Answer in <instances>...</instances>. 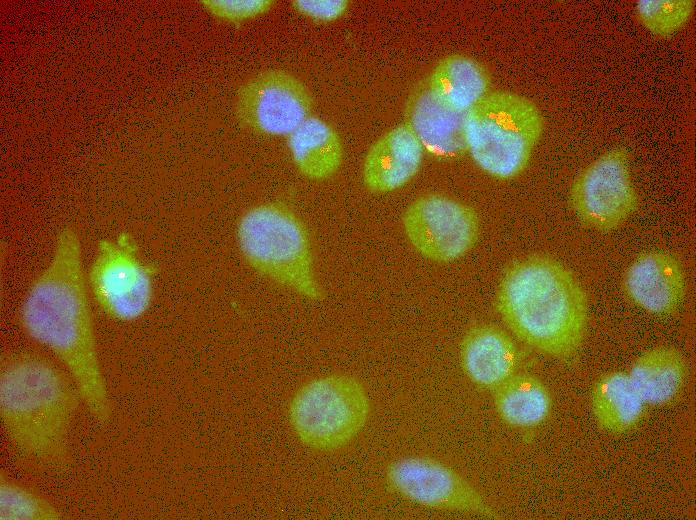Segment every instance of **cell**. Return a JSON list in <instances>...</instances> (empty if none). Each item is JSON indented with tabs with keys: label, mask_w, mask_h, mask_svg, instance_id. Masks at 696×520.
I'll list each match as a JSON object with an SVG mask.
<instances>
[{
	"label": "cell",
	"mask_w": 696,
	"mask_h": 520,
	"mask_svg": "<svg viewBox=\"0 0 696 520\" xmlns=\"http://www.w3.org/2000/svg\"><path fill=\"white\" fill-rule=\"evenodd\" d=\"M460 361L473 384L494 391L517 373L520 352L505 330L494 324L480 323L465 333L460 346Z\"/></svg>",
	"instance_id": "obj_14"
},
{
	"label": "cell",
	"mask_w": 696,
	"mask_h": 520,
	"mask_svg": "<svg viewBox=\"0 0 696 520\" xmlns=\"http://www.w3.org/2000/svg\"><path fill=\"white\" fill-rule=\"evenodd\" d=\"M544 130L539 107L512 91H490L464 117L466 152L489 176L510 180L528 166Z\"/></svg>",
	"instance_id": "obj_5"
},
{
	"label": "cell",
	"mask_w": 696,
	"mask_h": 520,
	"mask_svg": "<svg viewBox=\"0 0 696 520\" xmlns=\"http://www.w3.org/2000/svg\"><path fill=\"white\" fill-rule=\"evenodd\" d=\"M370 400L363 384L345 374L315 378L291 399L288 416L301 443L318 451H333L350 443L365 427Z\"/></svg>",
	"instance_id": "obj_6"
},
{
	"label": "cell",
	"mask_w": 696,
	"mask_h": 520,
	"mask_svg": "<svg viewBox=\"0 0 696 520\" xmlns=\"http://www.w3.org/2000/svg\"><path fill=\"white\" fill-rule=\"evenodd\" d=\"M80 402L72 379L41 356L18 353L1 365V424L16 449L30 460L42 464L68 460Z\"/></svg>",
	"instance_id": "obj_3"
},
{
	"label": "cell",
	"mask_w": 696,
	"mask_h": 520,
	"mask_svg": "<svg viewBox=\"0 0 696 520\" xmlns=\"http://www.w3.org/2000/svg\"><path fill=\"white\" fill-rule=\"evenodd\" d=\"M389 487L417 505L483 518H501L500 512L465 477L428 456L408 455L386 468Z\"/></svg>",
	"instance_id": "obj_9"
},
{
	"label": "cell",
	"mask_w": 696,
	"mask_h": 520,
	"mask_svg": "<svg viewBox=\"0 0 696 520\" xmlns=\"http://www.w3.org/2000/svg\"><path fill=\"white\" fill-rule=\"evenodd\" d=\"M501 319L521 342L556 360L575 356L588 326L585 290L560 261L545 255L516 260L496 292Z\"/></svg>",
	"instance_id": "obj_2"
},
{
	"label": "cell",
	"mask_w": 696,
	"mask_h": 520,
	"mask_svg": "<svg viewBox=\"0 0 696 520\" xmlns=\"http://www.w3.org/2000/svg\"><path fill=\"white\" fill-rule=\"evenodd\" d=\"M695 0H639L635 14L650 33L667 37L686 25L693 15Z\"/></svg>",
	"instance_id": "obj_22"
},
{
	"label": "cell",
	"mask_w": 696,
	"mask_h": 520,
	"mask_svg": "<svg viewBox=\"0 0 696 520\" xmlns=\"http://www.w3.org/2000/svg\"><path fill=\"white\" fill-rule=\"evenodd\" d=\"M426 84L444 105L466 114L490 92L491 76L478 59L451 53L435 64Z\"/></svg>",
	"instance_id": "obj_16"
},
{
	"label": "cell",
	"mask_w": 696,
	"mask_h": 520,
	"mask_svg": "<svg viewBox=\"0 0 696 520\" xmlns=\"http://www.w3.org/2000/svg\"><path fill=\"white\" fill-rule=\"evenodd\" d=\"M313 98L305 84L281 69H267L248 78L239 88L235 110L251 131L289 136L312 114Z\"/></svg>",
	"instance_id": "obj_11"
},
{
	"label": "cell",
	"mask_w": 696,
	"mask_h": 520,
	"mask_svg": "<svg viewBox=\"0 0 696 520\" xmlns=\"http://www.w3.org/2000/svg\"><path fill=\"white\" fill-rule=\"evenodd\" d=\"M402 226L415 251L438 263L465 256L477 243L481 230L474 207L441 193L414 199L404 211Z\"/></svg>",
	"instance_id": "obj_8"
},
{
	"label": "cell",
	"mask_w": 696,
	"mask_h": 520,
	"mask_svg": "<svg viewBox=\"0 0 696 520\" xmlns=\"http://www.w3.org/2000/svg\"><path fill=\"white\" fill-rule=\"evenodd\" d=\"M86 279L97 306L115 321H136L151 307L155 268L125 232L99 241Z\"/></svg>",
	"instance_id": "obj_7"
},
{
	"label": "cell",
	"mask_w": 696,
	"mask_h": 520,
	"mask_svg": "<svg viewBox=\"0 0 696 520\" xmlns=\"http://www.w3.org/2000/svg\"><path fill=\"white\" fill-rule=\"evenodd\" d=\"M569 203L589 228L608 232L621 226L638 206L628 151L611 148L587 165L571 185Z\"/></svg>",
	"instance_id": "obj_10"
},
{
	"label": "cell",
	"mask_w": 696,
	"mask_h": 520,
	"mask_svg": "<svg viewBox=\"0 0 696 520\" xmlns=\"http://www.w3.org/2000/svg\"><path fill=\"white\" fill-rule=\"evenodd\" d=\"M406 123L420 140L425 152L441 160L455 159L466 152L464 113L439 101L426 81L410 95Z\"/></svg>",
	"instance_id": "obj_15"
},
{
	"label": "cell",
	"mask_w": 696,
	"mask_h": 520,
	"mask_svg": "<svg viewBox=\"0 0 696 520\" xmlns=\"http://www.w3.org/2000/svg\"><path fill=\"white\" fill-rule=\"evenodd\" d=\"M291 5L299 14L318 23H331L343 17L349 7L348 0H294Z\"/></svg>",
	"instance_id": "obj_24"
},
{
	"label": "cell",
	"mask_w": 696,
	"mask_h": 520,
	"mask_svg": "<svg viewBox=\"0 0 696 520\" xmlns=\"http://www.w3.org/2000/svg\"><path fill=\"white\" fill-rule=\"evenodd\" d=\"M236 240L243 258L264 278L309 300L323 297L309 231L288 206L265 202L247 209Z\"/></svg>",
	"instance_id": "obj_4"
},
{
	"label": "cell",
	"mask_w": 696,
	"mask_h": 520,
	"mask_svg": "<svg viewBox=\"0 0 696 520\" xmlns=\"http://www.w3.org/2000/svg\"><path fill=\"white\" fill-rule=\"evenodd\" d=\"M623 289L628 299L642 310L653 315L672 314L686 293L683 266L670 252H645L627 268Z\"/></svg>",
	"instance_id": "obj_12"
},
{
	"label": "cell",
	"mask_w": 696,
	"mask_h": 520,
	"mask_svg": "<svg viewBox=\"0 0 696 520\" xmlns=\"http://www.w3.org/2000/svg\"><path fill=\"white\" fill-rule=\"evenodd\" d=\"M500 419L517 429H532L550 416L553 399L547 385L537 376L516 373L493 391Z\"/></svg>",
	"instance_id": "obj_19"
},
{
	"label": "cell",
	"mask_w": 696,
	"mask_h": 520,
	"mask_svg": "<svg viewBox=\"0 0 696 520\" xmlns=\"http://www.w3.org/2000/svg\"><path fill=\"white\" fill-rule=\"evenodd\" d=\"M593 417L600 428L612 434H622L641 421L646 405L633 388L625 371L602 375L591 393Z\"/></svg>",
	"instance_id": "obj_20"
},
{
	"label": "cell",
	"mask_w": 696,
	"mask_h": 520,
	"mask_svg": "<svg viewBox=\"0 0 696 520\" xmlns=\"http://www.w3.org/2000/svg\"><path fill=\"white\" fill-rule=\"evenodd\" d=\"M202 3L217 18L234 23L257 18L276 5L273 0H206Z\"/></svg>",
	"instance_id": "obj_23"
},
{
	"label": "cell",
	"mask_w": 696,
	"mask_h": 520,
	"mask_svg": "<svg viewBox=\"0 0 696 520\" xmlns=\"http://www.w3.org/2000/svg\"><path fill=\"white\" fill-rule=\"evenodd\" d=\"M63 513L45 496L0 475V520H60Z\"/></svg>",
	"instance_id": "obj_21"
},
{
	"label": "cell",
	"mask_w": 696,
	"mask_h": 520,
	"mask_svg": "<svg viewBox=\"0 0 696 520\" xmlns=\"http://www.w3.org/2000/svg\"><path fill=\"white\" fill-rule=\"evenodd\" d=\"M689 368L684 355L675 347L659 346L641 354L627 374L646 406H664L681 393Z\"/></svg>",
	"instance_id": "obj_17"
},
{
	"label": "cell",
	"mask_w": 696,
	"mask_h": 520,
	"mask_svg": "<svg viewBox=\"0 0 696 520\" xmlns=\"http://www.w3.org/2000/svg\"><path fill=\"white\" fill-rule=\"evenodd\" d=\"M82 246L77 232L61 229L51 257L29 286L20 308L24 333L67 370L88 412L100 423L112 414L101 368Z\"/></svg>",
	"instance_id": "obj_1"
},
{
	"label": "cell",
	"mask_w": 696,
	"mask_h": 520,
	"mask_svg": "<svg viewBox=\"0 0 696 520\" xmlns=\"http://www.w3.org/2000/svg\"><path fill=\"white\" fill-rule=\"evenodd\" d=\"M425 150L405 122L383 133L369 147L362 164V181L372 193L396 191L419 172Z\"/></svg>",
	"instance_id": "obj_13"
},
{
	"label": "cell",
	"mask_w": 696,
	"mask_h": 520,
	"mask_svg": "<svg viewBox=\"0 0 696 520\" xmlns=\"http://www.w3.org/2000/svg\"><path fill=\"white\" fill-rule=\"evenodd\" d=\"M287 138L291 160L306 178L322 181L332 177L341 167L344 156L342 140L326 120L311 115Z\"/></svg>",
	"instance_id": "obj_18"
}]
</instances>
